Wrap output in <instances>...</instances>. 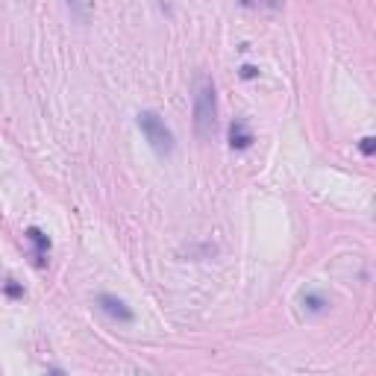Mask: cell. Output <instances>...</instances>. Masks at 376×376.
Segmentation results:
<instances>
[{
  "instance_id": "cell-4",
  "label": "cell",
  "mask_w": 376,
  "mask_h": 376,
  "mask_svg": "<svg viewBox=\"0 0 376 376\" xmlns=\"http://www.w3.org/2000/svg\"><path fill=\"white\" fill-rule=\"evenodd\" d=\"M250 144H253L250 126H247L244 121H232L230 124V147H232V150H247Z\"/></svg>"
},
{
  "instance_id": "cell-2",
  "label": "cell",
  "mask_w": 376,
  "mask_h": 376,
  "mask_svg": "<svg viewBox=\"0 0 376 376\" xmlns=\"http://www.w3.org/2000/svg\"><path fill=\"white\" fill-rule=\"evenodd\" d=\"M138 126H142L144 138L150 142V147L159 156H171L174 153V135H171V130H167L165 121L156 112H142V115H138Z\"/></svg>"
},
{
  "instance_id": "cell-5",
  "label": "cell",
  "mask_w": 376,
  "mask_h": 376,
  "mask_svg": "<svg viewBox=\"0 0 376 376\" xmlns=\"http://www.w3.org/2000/svg\"><path fill=\"white\" fill-rule=\"evenodd\" d=\"M27 239L33 241V247H36V265H44L47 262V253H51V241H47V235L38 230V226H29Z\"/></svg>"
},
{
  "instance_id": "cell-7",
  "label": "cell",
  "mask_w": 376,
  "mask_h": 376,
  "mask_svg": "<svg viewBox=\"0 0 376 376\" xmlns=\"http://www.w3.org/2000/svg\"><path fill=\"white\" fill-rule=\"evenodd\" d=\"M303 306L309 312H323L326 309V300H323V297H318V294H306L303 297Z\"/></svg>"
},
{
  "instance_id": "cell-8",
  "label": "cell",
  "mask_w": 376,
  "mask_h": 376,
  "mask_svg": "<svg viewBox=\"0 0 376 376\" xmlns=\"http://www.w3.org/2000/svg\"><path fill=\"white\" fill-rule=\"evenodd\" d=\"M373 150H376V142H373V138H371V135L362 138V153H364V156H373Z\"/></svg>"
},
{
  "instance_id": "cell-6",
  "label": "cell",
  "mask_w": 376,
  "mask_h": 376,
  "mask_svg": "<svg viewBox=\"0 0 376 376\" xmlns=\"http://www.w3.org/2000/svg\"><path fill=\"white\" fill-rule=\"evenodd\" d=\"M65 6L80 24H88V18H92V0H65Z\"/></svg>"
},
{
  "instance_id": "cell-1",
  "label": "cell",
  "mask_w": 376,
  "mask_h": 376,
  "mask_svg": "<svg viewBox=\"0 0 376 376\" xmlns=\"http://www.w3.org/2000/svg\"><path fill=\"white\" fill-rule=\"evenodd\" d=\"M217 130V97L209 74H197L194 80V133L200 142H212Z\"/></svg>"
},
{
  "instance_id": "cell-3",
  "label": "cell",
  "mask_w": 376,
  "mask_h": 376,
  "mask_svg": "<svg viewBox=\"0 0 376 376\" xmlns=\"http://www.w3.org/2000/svg\"><path fill=\"white\" fill-rule=\"evenodd\" d=\"M97 306H100V309H103L112 321L133 323V312L126 309V303H124V300H118V297H112V294H100V297H97Z\"/></svg>"
},
{
  "instance_id": "cell-9",
  "label": "cell",
  "mask_w": 376,
  "mask_h": 376,
  "mask_svg": "<svg viewBox=\"0 0 376 376\" xmlns=\"http://www.w3.org/2000/svg\"><path fill=\"white\" fill-rule=\"evenodd\" d=\"M256 74H259V71H256V68H250V65H244V68H241V77H244V80H253Z\"/></svg>"
}]
</instances>
